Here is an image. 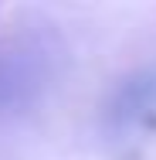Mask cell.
Listing matches in <instances>:
<instances>
[{
    "label": "cell",
    "instance_id": "6da1fadb",
    "mask_svg": "<svg viewBox=\"0 0 156 160\" xmlns=\"http://www.w3.org/2000/svg\"><path fill=\"white\" fill-rule=\"evenodd\" d=\"M51 78V51L41 41H10L0 48V116L27 109Z\"/></svg>",
    "mask_w": 156,
    "mask_h": 160
}]
</instances>
